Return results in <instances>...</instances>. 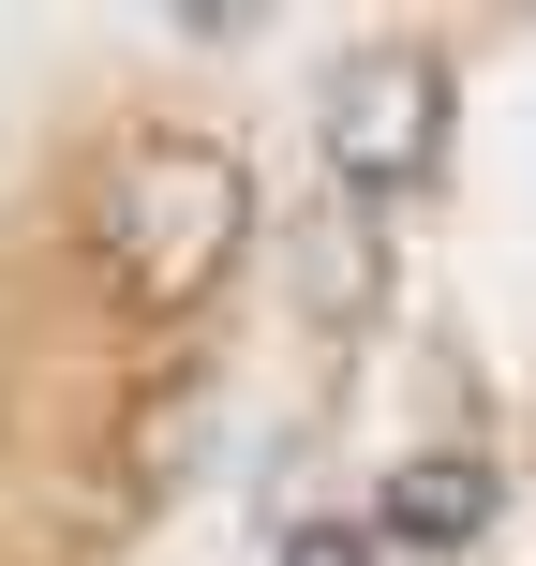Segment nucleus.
<instances>
[{
    "label": "nucleus",
    "mask_w": 536,
    "mask_h": 566,
    "mask_svg": "<svg viewBox=\"0 0 536 566\" xmlns=\"http://www.w3.org/2000/svg\"><path fill=\"white\" fill-rule=\"evenodd\" d=\"M239 239H254V179L224 149H195V135H149L119 165V195H105V269H119L135 313H195L239 269Z\"/></svg>",
    "instance_id": "f257e3e1"
},
{
    "label": "nucleus",
    "mask_w": 536,
    "mask_h": 566,
    "mask_svg": "<svg viewBox=\"0 0 536 566\" xmlns=\"http://www.w3.org/2000/svg\"><path fill=\"white\" fill-rule=\"evenodd\" d=\"M432 149H448V75H432V45H358L328 75V179L343 195H418Z\"/></svg>",
    "instance_id": "f03ea898"
},
{
    "label": "nucleus",
    "mask_w": 536,
    "mask_h": 566,
    "mask_svg": "<svg viewBox=\"0 0 536 566\" xmlns=\"http://www.w3.org/2000/svg\"><path fill=\"white\" fill-rule=\"evenodd\" d=\"M492 507H507V478H492L477 448H432V462H402V478H388L372 537H402V552H477Z\"/></svg>",
    "instance_id": "7ed1b4c3"
},
{
    "label": "nucleus",
    "mask_w": 536,
    "mask_h": 566,
    "mask_svg": "<svg viewBox=\"0 0 536 566\" xmlns=\"http://www.w3.org/2000/svg\"><path fill=\"white\" fill-rule=\"evenodd\" d=\"M283 566H372V522H298V537H283Z\"/></svg>",
    "instance_id": "20e7f679"
}]
</instances>
